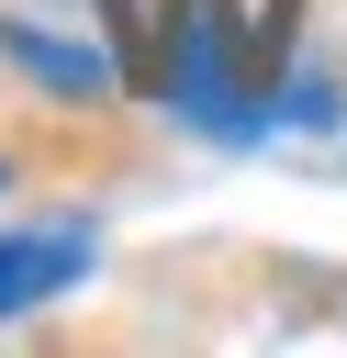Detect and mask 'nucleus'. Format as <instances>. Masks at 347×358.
<instances>
[{
	"label": "nucleus",
	"instance_id": "obj_3",
	"mask_svg": "<svg viewBox=\"0 0 347 358\" xmlns=\"http://www.w3.org/2000/svg\"><path fill=\"white\" fill-rule=\"evenodd\" d=\"M0 45H11L45 90H67V101H101V90H112V56H101V45H56V34H34V22H0Z\"/></svg>",
	"mask_w": 347,
	"mask_h": 358
},
{
	"label": "nucleus",
	"instance_id": "obj_2",
	"mask_svg": "<svg viewBox=\"0 0 347 358\" xmlns=\"http://www.w3.org/2000/svg\"><path fill=\"white\" fill-rule=\"evenodd\" d=\"M90 224H34V235H0V313H34V302H56V291H78L90 280Z\"/></svg>",
	"mask_w": 347,
	"mask_h": 358
},
{
	"label": "nucleus",
	"instance_id": "obj_4",
	"mask_svg": "<svg viewBox=\"0 0 347 358\" xmlns=\"http://www.w3.org/2000/svg\"><path fill=\"white\" fill-rule=\"evenodd\" d=\"M0 190H11V168H0Z\"/></svg>",
	"mask_w": 347,
	"mask_h": 358
},
{
	"label": "nucleus",
	"instance_id": "obj_1",
	"mask_svg": "<svg viewBox=\"0 0 347 358\" xmlns=\"http://www.w3.org/2000/svg\"><path fill=\"white\" fill-rule=\"evenodd\" d=\"M168 101L201 134H257L269 123L257 90H246V67H235V11L224 0H179V22H168Z\"/></svg>",
	"mask_w": 347,
	"mask_h": 358
}]
</instances>
